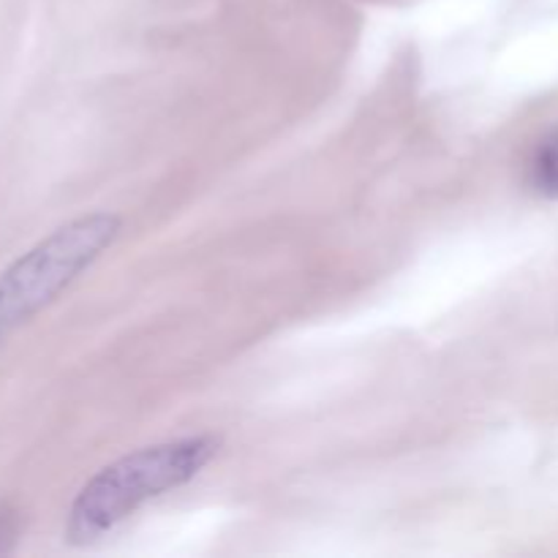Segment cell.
Listing matches in <instances>:
<instances>
[{"instance_id": "1", "label": "cell", "mask_w": 558, "mask_h": 558, "mask_svg": "<svg viewBox=\"0 0 558 558\" xmlns=\"http://www.w3.org/2000/svg\"><path fill=\"white\" fill-rule=\"evenodd\" d=\"M218 450H221L218 436L199 434L142 447L118 458L82 485L69 510L65 537L71 545H87L107 537L142 505L172 494L199 477Z\"/></svg>"}, {"instance_id": "2", "label": "cell", "mask_w": 558, "mask_h": 558, "mask_svg": "<svg viewBox=\"0 0 558 558\" xmlns=\"http://www.w3.org/2000/svg\"><path fill=\"white\" fill-rule=\"evenodd\" d=\"M120 229L114 213H87L11 262L0 272V341L52 305L118 240Z\"/></svg>"}, {"instance_id": "3", "label": "cell", "mask_w": 558, "mask_h": 558, "mask_svg": "<svg viewBox=\"0 0 558 558\" xmlns=\"http://www.w3.org/2000/svg\"><path fill=\"white\" fill-rule=\"evenodd\" d=\"M532 180L539 194L558 199V129L539 142L532 158Z\"/></svg>"}, {"instance_id": "4", "label": "cell", "mask_w": 558, "mask_h": 558, "mask_svg": "<svg viewBox=\"0 0 558 558\" xmlns=\"http://www.w3.org/2000/svg\"><path fill=\"white\" fill-rule=\"evenodd\" d=\"M20 539V515L11 507H0V556L9 554Z\"/></svg>"}]
</instances>
